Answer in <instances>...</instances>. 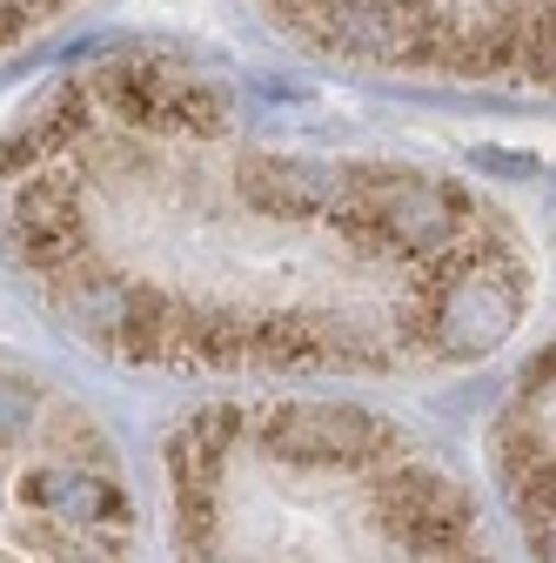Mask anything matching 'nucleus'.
<instances>
[{
  "label": "nucleus",
  "mask_w": 556,
  "mask_h": 563,
  "mask_svg": "<svg viewBox=\"0 0 556 563\" xmlns=\"http://www.w3.org/2000/svg\"><path fill=\"white\" fill-rule=\"evenodd\" d=\"M0 249L67 335L175 376L482 363L536 289L503 201L175 54L81 67L8 128Z\"/></svg>",
  "instance_id": "f257e3e1"
},
{
  "label": "nucleus",
  "mask_w": 556,
  "mask_h": 563,
  "mask_svg": "<svg viewBox=\"0 0 556 563\" xmlns=\"http://www.w3.org/2000/svg\"><path fill=\"white\" fill-rule=\"evenodd\" d=\"M162 470L175 563H497L463 483L349 402H215Z\"/></svg>",
  "instance_id": "f03ea898"
},
{
  "label": "nucleus",
  "mask_w": 556,
  "mask_h": 563,
  "mask_svg": "<svg viewBox=\"0 0 556 563\" xmlns=\"http://www.w3.org/2000/svg\"><path fill=\"white\" fill-rule=\"evenodd\" d=\"M309 54L402 81L556 95V0H262Z\"/></svg>",
  "instance_id": "7ed1b4c3"
},
{
  "label": "nucleus",
  "mask_w": 556,
  "mask_h": 563,
  "mask_svg": "<svg viewBox=\"0 0 556 563\" xmlns=\"http://www.w3.org/2000/svg\"><path fill=\"white\" fill-rule=\"evenodd\" d=\"M114 450L60 389L0 363V563H127Z\"/></svg>",
  "instance_id": "20e7f679"
},
{
  "label": "nucleus",
  "mask_w": 556,
  "mask_h": 563,
  "mask_svg": "<svg viewBox=\"0 0 556 563\" xmlns=\"http://www.w3.org/2000/svg\"><path fill=\"white\" fill-rule=\"evenodd\" d=\"M75 8H88V0H0V60H14L27 41L60 27Z\"/></svg>",
  "instance_id": "39448f33"
}]
</instances>
